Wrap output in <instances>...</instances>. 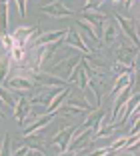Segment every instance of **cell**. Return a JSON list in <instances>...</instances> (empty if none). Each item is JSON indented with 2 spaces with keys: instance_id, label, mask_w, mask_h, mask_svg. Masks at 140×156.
Returning <instances> with one entry per match:
<instances>
[{
  "instance_id": "cell-19",
  "label": "cell",
  "mask_w": 140,
  "mask_h": 156,
  "mask_svg": "<svg viewBox=\"0 0 140 156\" xmlns=\"http://www.w3.org/2000/svg\"><path fill=\"white\" fill-rule=\"evenodd\" d=\"M126 138H128V136H118L116 140H114V142L110 144L108 148H106V152H108V154H116V152L120 150L122 146H124V142H126Z\"/></svg>"
},
{
  "instance_id": "cell-13",
  "label": "cell",
  "mask_w": 140,
  "mask_h": 156,
  "mask_svg": "<svg viewBox=\"0 0 140 156\" xmlns=\"http://www.w3.org/2000/svg\"><path fill=\"white\" fill-rule=\"evenodd\" d=\"M60 88H62V86H56V88H54V86H44V88H42V90L36 94V96H34V98H28V100H30V104L48 106V102L52 100V96H54V94L60 90Z\"/></svg>"
},
{
  "instance_id": "cell-6",
  "label": "cell",
  "mask_w": 140,
  "mask_h": 156,
  "mask_svg": "<svg viewBox=\"0 0 140 156\" xmlns=\"http://www.w3.org/2000/svg\"><path fill=\"white\" fill-rule=\"evenodd\" d=\"M40 34V28L38 26H16L10 36H12V42L14 44H20L24 48H30V42Z\"/></svg>"
},
{
  "instance_id": "cell-5",
  "label": "cell",
  "mask_w": 140,
  "mask_h": 156,
  "mask_svg": "<svg viewBox=\"0 0 140 156\" xmlns=\"http://www.w3.org/2000/svg\"><path fill=\"white\" fill-rule=\"evenodd\" d=\"M4 84H6V88H8L10 92H22V94L32 92L34 86H36V82H34L30 76H24V74H14V76L6 78Z\"/></svg>"
},
{
  "instance_id": "cell-1",
  "label": "cell",
  "mask_w": 140,
  "mask_h": 156,
  "mask_svg": "<svg viewBox=\"0 0 140 156\" xmlns=\"http://www.w3.org/2000/svg\"><path fill=\"white\" fill-rule=\"evenodd\" d=\"M136 56H138V46L124 42V44H120L116 50H114V62H116V64H122V66H128V68H132L136 72V70H138V66H136Z\"/></svg>"
},
{
  "instance_id": "cell-21",
  "label": "cell",
  "mask_w": 140,
  "mask_h": 156,
  "mask_svg": "<svg viewBox=\"0 0 140 156\" xmlns=\"http://www.w3.org/2000/svg\"><path fill=\"white\" fill-rule=\"evenodd\" d=\"M0 154H12V148H10V134L2 136V142H0Z\"/></svg>"
},
{
  "instance_id": "cell-14",
  "label": "cell",
  "mask_w": 140,
  "mask_h": 156,
  "mask_svg": "<svg viewBox=\"0 0 140 156\" xmlns=\"http://www.w3.org/2000/svg\"><path fill=\"white\" fill-rule=\"evenodd\" d=\"M78 16H82L86 22H90L92 26L98 30V34H100L102 22L106 20V14H104V12H100V10H84V12H78Z\"/></svg>"
},
{
  "instance_id": "cell-27",
  "label": "cell",
  "mask_w": 140,
  "mask_h": 156,
  "mask_svg": "<svg viewBox=\"0 0 140 156\" xmlns=\"http://www.w3.org/2000/svg\"><path fill=\"white\" fill-rule=\"evenodd\" d=\"M112 2H118V0H112Z\"/></svg>"
},
{
  "instance_id": "cell-15",
  "label": "cell",
  "mask_w": 140,
  "mask_h": 156,
  "mask_svg": "<svg viewBox=\"0 0 140 156\" xmlns=\"http://www.w3.org/2000/svg\"><path fill=\"white\" fill-rule=\"evenodd\" d=\"M70 96V88L68 86H62L58 92H56L54 96H52V100L48 102V106H46V112H56V108H58L60 104H62L66 98Z\"/></svg>"
},
{
  "instance_id": "cell-3",
  "label": "cell",
  "mask_w": 140,
  "mask_h": 156,
  "mask_svg": "<svg viewBox=\"0 0 140 156\" xmlns=\"http://www.w3.org/2000/svg\"><path fill=\"white\" fill-rule=\"evenodd\" d=\"M38 12L40 14H46L48 18H54V20H60V18H68V16H74V10L68 8L64 2H60V0H52V2H48V4H42L40 8H38Z\"/></svg>"
},
{
  "instance_id": "cell-22",
  "label": "cell",
  "mask_w": 140,
  "mask_h": 156,
  "mask_svg": "<svg viewBox=\"0 0 140 156\" xmlns=\"http://www.w3.org/2000/svg\"><path fill=\"white\" fill-rule=\"evenodd\" d=\"M102 2H104V0H86L80 12H84V10H98L100 6H102Z\"/></svg>"
},
{
  "instance_id": "cell-2",
  "label": "cell",
  "mask_w": 140,
  "mask_h": 156,
  "mask_svg": "<svg viewBox=\"0 0 140 156\" xmlns=\"http://www.w3.org/2000/svg\"><path fill=\"white\" fill-rule=\"evenodd\" d=\"M76 128L78 126H64V128H60L58 132L46 142V146H52L58 154H66V148H68V144H70V140H72Z\"/></svg>"
},
{
  "instance_id": "cell-9",
  "label": "cell",
  "mask_w": 140,
  "mask_h": 156,
  "mask_svg": "<svg viewBox=\"0 0 140 156\" xmlns=\"http://www.w3.org/2000/svg\"><path fill=\"white\" fill-rule=\"evenodd\" d=\"M80 58H82V56L76 54V56H70V58H66V60H60V62H56V64L50 68V74H54V76L66 80V76L72 72V68L78 64V60H80Z\"/></svg>"
},
{
  "instance_id": "cell-8",
  "label": "cell",
  "mask_w": 140,
  "mask_h": 156,
  "mask_svg": "<svg viewBox=\"0 0 140 156\" xmlns=\"http://www.w3.org/2000/svg\"><path fill=\"white\" fill-rule=\"evenodd\" d=\"M118 34H120V28H118L116 20H108V18H106L102 22V28H100V38H98V40L102 42L104 46H110V44L116 42Z\"/></svg>"
},
{
  "instance_id": "cell-7",
  "label": "cell",
  "mask_w": 140,
  "mask_h": 156,
  "mask_svg": "<svg viewBox=\"0 0 140 156\" xmlns=\"http://www.w3.org/2000/svg\"><path fill=\"white\" fill-rule=\"evenodd\" d=\"M60 44H64V46H72V48L80 50L82 54H88V52H92V50H90V46L84 42L82 34H78L74 28H66V36L60 40Z\"/></svg>"
},
{
  "instance_id": "cell-16",
  "label": "cell",
  "mask_w": 140,
  "mask_h": 156,
  "mask_svg": "<svg viewBox=\"0 0 140 156\" xmlns=\"http://www.w3.org/2000/svg\"><path fill=\"white\" fill-rule=\"evenodd\" d=\"M76 22H78V26H80V28H82V30H84V32H86V36L90 38V40H92V42H98V38H100V34H98V30H96V28H94V26H92V24H90V22H86V20H84V18H82V16H78V18H76Z\"/></svg>"
},
{
  "instance_id": "cell-18",
  "label": "cell",
  "mask_w": 140,
  "mask_h": 156,
  "mask_svg": "<svg viewBox=\"0 0 140 156\" xmlns=\"http://www.w3.org/2000/svg\"><path fill=\"white\" fill-rule=\"evenodd\" d=\"M8 72H10V56L2 54L0 56V84L8 78Z\"/></svg>"
},
{
  "instance_id": "cell-11",
  "label": "cell",
  "mask_w": 140,
  "mask_h": 156,
  "mask_svg": "<svg viewBox=\"0 0 140 156\" xmlns=\"http://www.w3.org/2000/svg\"><path fill=\"white\" fill-rule=\"evenodd\" d=\"M66 36V30H52V32H46V34H38L34 38V42H30L32 48H38V46H46V44H52V42L60 40V38Z\"/></svg>"
},
{
  "instance_id": "cell-26",
  "label": "cell",
  "mask_w": 140,
  "mask_h": 156,
  "mask_svg": "<svg viewBox=\"0 0 140 156\" xmlns=\"http://www.w3.org/2000/svg\"><path fill=\"white\" fill-rule=\"evenodd\" d=\"M2 116H4V114H2V110H0V118H2Z\"/></svg>"
},
{
  "instance_id": "cell-24",
  "label": "cell",
  "mask_w": 140,
  "mask_h": 156,
  "mask_svg": "<svg viewBox=\"0 0 140 156\" xmlns=\"http://www.w3.org/2000/svg\"><path fill=\"white\" fill-rule=\"evenodd\" d=\"M122 4H124V8L130 10V8H132V4H134V0H122Z\"/></svg>"
},
{
  "instance_id": "cell-12",
  "label": "cell",
  "mask_w": 140,
  "mask_h": 156,
  "mask_svg": "<svg viewBox=\"0 0 140 156\" xmlns=\"http://www.w3.org/2000/svg\"><path fill=\"white\" fill-rule=\"evenodd\" d=\"M12 108H14V118H16V122L22 124L24 116L32 110V104H30V100H28L26 96H18L16 100H14V106H12Z\"/></svg>"
},
{
  "instance_id": "cell-4",
  "label": "cell",
  "mask_w": 140,
  "mask_h": 156,
  "mask_svg": "<svg viewBox=\"0 0 140 156\" xmlns=\"http://www.w3.org/2000/svg\"><path fill=\"white\" fill-rule=\"evenodd\" d=\"M114 20H116L118 28H120L124 36L130 40V44L138 46V20L136 18H126L124 14H114Z\"/></svg>"
},
{
  "instance_id": "cell-25",
  "label": "cell",
  "mask_w": 140,
  "mask_h": 156,
  "mask_svg": "<svg viewBox=\"0 0 140 156\" xmlns=\"http://www.w3.org/2000/svg\"><path fill=\"white\" fill-rule=\"evenodd\" d=\"M0 50H4V46H2V34H0Z\"/></svg>"
},
{
  "instance_id": "cell-17",
  "label": "cell",
  "mask_w": 140,
  "mask_h": 156,
  "mask_svg": "<svg viewBox=\"0 0 140 156\" xmlns=\"http://www.w3.org/2000/svg\"><path fill=\"white\" fill-rule=\"evenodd\" d=\"M0 34H8V0H0Z\"/></svg>"
},
{
  "instance_id": "cell-10",
  "label": "cell",
  "mask_w": 140,
  "mask_h": 156,
  "mask_svg": "<svg viewBox=\"0 0 140 156\" xmlns=\"http://www.w3.org/2000/svg\"><path fill=\"white\" fill-rule=\"evenodd\" d=\"M54 118V112H46V114H42V116H36V118L32 120L30 124H26L24 126V130H22V136H32V134H36V132H40L44 126H48V122Z\"/></svg>"
},
{
  "instance_id": "cell-20",
  "label": "cell",
  "mask_w": 140,
  "mask_h": 156,
  "mask_svg": "<svg viewBox=\"0 0 140 156\" xmlns=\"http://www.w3.org/2000/svg\"><path fill=\"white\" fill-rule=\"evenodd\" d=\"M0 100L4 102L6 106H14V96H12V92H10L8 88H4V86H0Z\"/></svg>"
},
{
  "instance_id": "cell-23",
  "label": "cell",
  "mask_w": 140,
  "mask_h": 156,
  "mask_svg": "<svg viewBox=\"0 0 140 156\" xmlns=\"http://www.w3.org/2000/svg\"><path fill=\"white\" fill-rule=\"evenodd\" d=\"M14 2L18 6V14L24 18V16H26V0H14Z\"/></svg>"
}]
</instances>
